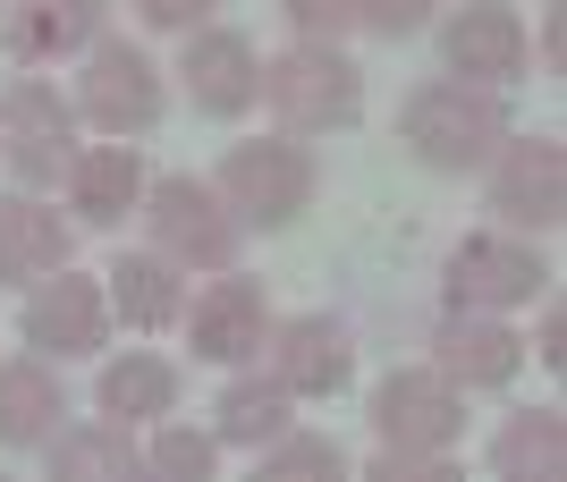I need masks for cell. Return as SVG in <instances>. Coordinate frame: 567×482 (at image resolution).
<instances>
[{
	"label": "cell",
	"mask_w": 567,
	"mask_h": 482,
	"mask_svg": "<svg viewBox=\"0 0 567 482\" xmlns=\"http://www.w3.org/2000/svg\"><path fill=\"white\" fill-rule=\"evenodd\" d=\"M499 102L492 85H466V76H441V85H415L406 94V145L424 153L432 169H474L499 145Z\"/></svg>",
	"instance_id": "6da1fadb"
},
{
	"label": "cell",
	"mask_w": 567,
	"mask_h": 482,
	"mask_svg": "<svg viewBox=\"0 0 567 482\" xmlns=\"http://www.w3.org/2000/svg\"><path fill=\"white\" fill-rule=\"evenodd\" d=\"M255 94L280 111L288 136H313V127H348L364 85H355V69L331 43H306V51H288V60H271V69L255 76Z\"/></svg>",
	"instance_id": "7a4b0ae2"
},
{
	"label": "cell",
	"mask_w": 567,
	"mask_h": 482,
	"mask_svg": "<svg viewBox=\"0 0 567 482\" xmlns=\"http://www.w3.org/2000/svg\"><path fill=\"white\" fill-rule=\"evenodd\" d=\"M457 423H466V407H457L450 373H390L373 389V432L406 458H441L457 440Z\"/></svg>",
	"instance_id": "3957f363"
},
{
	"label": "cell",
	"mask_w": 567,
	"mask_h": 482,
	"mask_svg": "<svg viewBox=\"0 0 567 482\" xmlns=\"http://www.w3.org/2000/svg\"><path fill=\"white\" fill-rule=\"evenodd\" d=\"M153 238H162L169 263H204V271L237 263V220L220 212V195L204 178H162L153 187Z\"/></svg>",
	"instance_id": "277c9868"
},
{
	"label": "cell",
	"mask_w": 567,
	"mask_h": 482,
	"mask_svg": "<svg viewBox=\"0 0 567 482\" xmlns=\"http://www.w3.org/2000/svg\"><path fill=\"white\" fill-rule=\"evenodd\" d=\"M220 195L255 220H297L313 203V161L297 145H237L220 161Z\"/></svg>",
	"instance_id": "5b68a950"
},
{
	"label": "cell",
	"mask_w": 567,
	"mask_h": 482,
	"mask_svg": "<svg viewBox=\"0 0 567 482\" xmlns=\"http://www.w3.org/2000/svg\"><path fill=\"white\" fill-rule=\"evenodd\" d=\"M492 212H508L517 229H550L567 212V153L559 136H517L492 169Z\"/></svg>",
	"instance_id": "8992f818"
},
{
	"label": "cell",
	"mask_w": 567,
	"mask_h": 482,
	"mask_svg": "<svg viewBox=\"0 0 567 482\" xmlns=\"http://www.w3.org/2000/svg\"><path fill=\"white\" fill-rule=\"evenodd\" d=\"M85 119L111 127V136L162 119V76H153V60H144L136 43H102L94 60H85Z\"/></svg>",
	"instance_id": "52a82bcc"
},
{
	"label": "cell",
	"mask_w": 567,
	"mask_h": 482,
	"mask_svg": "<svg viewBox=\"0 0 567 482\" xmlns=\"http://www.w3.org/2000/svg\"><path fill=\"white\" fill-rule=\"evenodd\" d=\"M543 280H550L543 254L517 245V238H466L450 254V296L466 305V314H483V305H525Z\"/></svg>",
	"instance_id": "ba28073f"
},
{
	"label": "cell",
	"mask_w": 567,
	"mask_h": 482,
	"mask_svg": "<svg viewBox=\"0 0 567 482\" xmlns=\"http://www.w3.org/2000/svg\"><path fill=\"white\" fill-rule=\"evenodd\" d=\"M441 51H450V69L466 76V85H508V76H525V25H517V9H499V0L457 9Z\"/></svg>",
	"instance_id": "9c48e42d"
},
{
	"label": "cell",
	"mask_w": 567,
	"mask_h": 482,
	"mask_svg": "<svg viewBox=\"0 0 567 482\" xmlns=\"http://www.w3.org/2000/svg\"><path fill=\"white\" fill-rule=\"evenodd\" d=\"M25 347H43V356H85V347H102V289L76 280L69 263H60V280L43 271V289L25 296Z\"/></svg>",
	"instance_id": "30bf717a"
},
{
	"label": "cell",
	"mask_w": 567,
	"mask_h": 482,
	"mask_svg": "<svg viewBox=\"0 0 567 482\" xmlns=\"http://www.w3.org/2000/svg\"><path fill=\"white\" fill-rule=\"evenodd\" d=\"M348 373H355V347H348V331H339L331 314L288 322L280 347H271V381H280L288 398H331V389H348Z\"/></svg>",
	"instance_id": "8fae6325"
},
{
	"label": "cell",
	"mask_w": 567,
	"mask_h": 482,
	"mask_svg": "<svg viewBox=\"0 0 567 482\" xmlns=\"http://www.w3.org/2000/svg\"><path fill=\"white\" fill-rule=\"evenodd\" d=\"M0 127H9V161H18L25 187H43V178H60V153H69V111H60V94L51 85H9V102H0Z\"/></svg>",
	"instance_id": "7c38bea8"
},
{
	"label": "cell",
	"mask_w": 567,
	"mask_h": 482,
	"mask_svg": "<svg viewBox=\"0 0 567 482\" xmlns=\"http://www.w3.org/2000/svg\"><path fill=\"white\" fill-rule=\"evenodd\" d=\"M69 263V229L60 212H43L34 195H9L0 203V280H43V271Z\"/></svg>",
	"instance_id": "4fadbf2b"
},
{
	"label": "cell",
	"mask_w": 567,
	"mask_h": 482,
	"mask_svg": "<svg viewBox=\"0 0 567 482\" xmlns=\"http://www.w3.org/2000/svg\"><path fill=\"white\" fill-rule=\"evenodd\" d=\"M255 76L262 69H255V43H246V34H195L187 43V85H195L204 111H220V119L255 102Z\"/></svg>",
	"instance_id": "5bb4252c"
},
{
	"label": "cell",
	"mask_w": 567,
	"mask_h": 482,
	"mask_svg": "<svg viewBox=\"0 0 567 482\" xmlns=\"http://www.w3.org/2000/svg\"><path fill=\"white\" fill-rule=\"evenodd\" d=\"M262 347V289L255 280H220L204 305H195V356L213 364H237Z\"/></svg>",
	"instance_id": "9a60e30c"
},
{
	"label": "cell",
	"mask_w": 567,
	"mask_h": 482,
	"mask_svg": "<svg viewBox=\"0 0 567 482\" xmlns=\"http://www.w3.org/2000/svg\"><path fill=\"white\" fill-rule=\"evenodd\" d=\"M102 25V0H25L9 9V60H51V51H76Z\"/></svg>",
	"instance_id": "2e32d148"
},
{
	"label": "cell",
	"mask_w": 567,
	"mask_h": 482,
	"mask_svg": "<svg viewBox=\"0 0 567 482\" xmlns=\"http://www.w3.org/2000/svg\"><path fill=\"white\" fill-rule=\"evenodd\" d=\"M492 465H499L508 482H550V474L567 465V423H559V407L517 415V423L492 440Z\"/></svg>",
	"instance_id": "e0dca14e"
},
{
	"label": "cell",
	"mask_w": 567,
	"mask_h": 482,
	"mask_svg": "<svg viewBox=\"0 0 567 482\" xmlns=\"http://www.w3.org/2000/svg\"><path fill=\"white\" fill-rule=\"evenodd\" d=\"M517 338L499 331V322H450V331H441V373H450V381H474V389H492V381H508V373H517Z\"/></svg>",
	"instance_id": "ac0fdd59"
},
{
	"label": "cell",
	"mask_w": 567,
	"mask_h": 482,
	"mask_svg": "<svg viewBox=\"0 0 567 482\" xmlns=\"http://www.w3.org/2000/svg\"><path fill=\"white\" fill-rule=\"evenodd\" d=\"M136 195H144L136 145H94V153H76V212H85V220H118Z\"/></svg>",
	"instance_id": "d6986e66"
},
{
	"label": "cell",
	"mask_w": 567,
	"mask_h": 482,
	"mask_svg": "<svg viewBox=\"0 0 567 482\" xmlns=\"http://www.w3.org/2000/svg\"><path fill=\"white\" fill-rule=\"evenodd\" d=\"M111 296H118V314L136 322V331L178 322V271H169V254H118L111 263Z\"/></svg>",
	"instance_id": "ffe728a7"
},
{
	"label": "cell",
	"mask_w": 567,
	"mask_h": 482,
	"mask_svg": "<svg viewBox=\"0 0 567 482\" xmlns=\"http://www.w3.org/2000/svg\"><path fill=\"white\" fill-rule=\"evenodd\" d=\"M169 398H178V373H169L162 356H127L102 373V415L111 423H144V415H169Z\"/></svg>",
	"instance_id": "44dd1931"
},
{
	"label": "cell",
	"mask_w": 567,
	"mask_h": 482,
	"mask_svg": "<svg viewBox=\"0 0 567 482\" xmlns=\"http://www.w3.org/2000/svg\"><path fill=\"white\" fill-rule=\"evenodd\" d=\"M51 415H60V381H51L43 364H9L0 373V440L25 449V440L51 432Z\"/></svg>",
	"instance_id": "7402d4cb"
},
{
	"label": "cell",
	"mask_w": 567,
	"mask_h": 482,
	"mask_svg": "<svg viewBox=\"0 0 567 482\" xmlns=\"http://www.w3.org/2000/svg\"><path fill=\"white\" fill-rule=\"evenodd\" d=\"M288 432V389L280 381H237L229 398H220V440H237V449H262V440Z\"/></svg>",
	"instance_id": "603a6c76"
},
{
	"label": "cell",
	"mask_w": 567,
	"mask_h": 482,
	"mask_svg": "<svg viewBox=\"0 0 567 482\" xmlns=\"http://www.w3.org/2000/svg\"><path fill=\"white\" fill-rule=\"evenodd\" d=\"M127 465H136L127 423H85V432H69L60 449H51V474L60 482H102V474H127Z\"/></svg>",
	"instance_id": "cb8c5ba5"
},
{
	"label": "cell",
	"mask_w": 567,
	"mask_h": 482,
	"mask_svg": "<svg viewBox=\"0 0 567 482\" xmlns=\"http://www.w3.org/2000/svg\"><path fill=\"white\" fill-rule=\"evenodd\" d=\"M262 474H271V482L339 474V449H331V440H313V432H280V440H262Z\"/></svg>",
	"instance_id": "d4e9b609"
},
{
	"label": "cell",
	"mask_w": 567,
	"mask_h": 482,
	"mask_svg": "<svg viewBox=\"0 0 567 482\" xmlns=\"http://www.w3.org/2000/svg\"><path fill=\"white\" fill-rule=\"evenodd\" d=\"M213 458H220V440H204V432H162V440H153V465L178 474V482H204Z\"/></svg>",
	"instance_id": "484cf974"
},
{
	"label": "cell",
	"mask_w": 567,
	"mask_h": 482,
	"mask_svg": "<svg viewBox=\"0 0 567 482\" xmlns=\"http://www.w3.org/2000/svg\"><path fill=\"white\" fill-rule=\"evenodd\" d=\"M288 18H297L306 43H339V34L355 25V0H288Z\"/></svg>",
	"instance_id": "4316f807"
},
{
	"label": "cell",
	"mask_w": 567,
	"mask_h": 482,
	"mask_svg": "<svg viewBox=\"0 0 567 482\" xmlns=\"http://www.w3.org/2000/svg\"><path fill=\"white\" fill-rule=\"evenodd\" d=\"M432 18V0H355V25H373V34H415Z\"/></svg>",
	"instance_id": "83f0119b"
},
{
	"label": "cell",
	"mask_w": 567,
	"mask_h": 482,
	"mask_svg": "<svg viewBox=\"0 0 567 482\" xmlns=\"http://www.w3.org/2000/svg\"><path fill=\"white\" fill-rule=\"evenodd\" d=\"M136 9H144L153 25H195L204 9H213V0H136Z\"/></svg>",
	"instance_id": "f1b7e54d"
},
{
	"label": "cell",
	"mask_w": 567,
	"mask_h": 482,
	"mask_svg": "<svg viewBox=\"0 0 567 482\" xmlns=\"http://www.w3.org/2000/svg\"><path fill=\"white\" fill-rule=\"evenodd\" d=\"M543 356H550V364L567 356V322H559V314H543Z\"/></svg>",
	"instance_id": "f546056e"
}]
</instances>
